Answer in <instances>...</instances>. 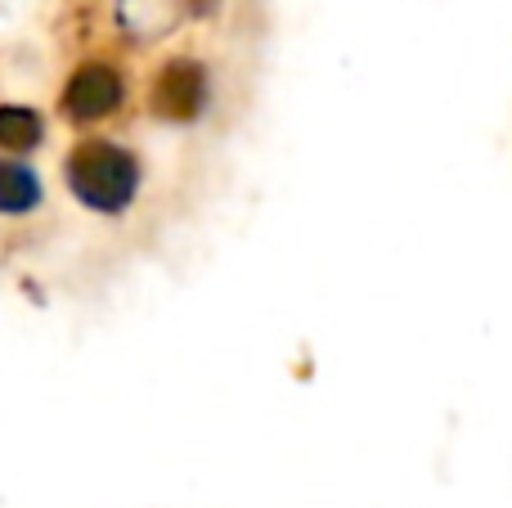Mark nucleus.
Here are the masks:
<instances>
[{"label": "nucleus", "instance_id": "1", "mask_svg": "<svg viewBox=\"0 0 512 508\" xmlns=\"http://www.w3.org/2000/svg\"><path fill=\"white\" fill-rule=\"evenodd\" d=\"M68 189L99 216H122L140 194V158L117 140H81L63 162Z\"/></svg>", "mask_w": 512, "mask_h": 508}, {"label": "nucleus", "instance_id": "4", "mask_svg": "<svg viewBox=\"0 0 512 508\" xmlns=\"http://www.w3.org/2000/svg\"><path fill=\"white\" fill-rule=\"evenodd\" d=\"M41 203V180L32 167L14 158H0V216H27Z\"/></svg>", "mask_w": 512, "mask_h": 508}, {"label": "nucleus", "instance_id": "5", "mask_svg": "<svg viewBox=\"0 0 512 508\" xmlns=\"http://www.w3.org/2000/svg\"><path fill=\"white\" fill-rule=\"evenodd\" d=\"M41 117L27 104H0V149L5 153H23L41 144Z\"/></svg>", "mask_w": 512, "mask_h": 508}, {"label": "nucleus", "instance_id": "3", "mask_svg": "<svg viewBox=\"0 0 512 508\" xmlns=\"http://www.w3.org/2000/svg\"><path fill=\"white\" fill-rule=\"evenodd\" d=\"M122 77H117V68H108V63H86V68L72 72L68 90H63V113L72 117L77 126H90V122H104V117H113L117 108H122Z\"/></svg>", "mask_w": 512, "mask_h": 508}, {"label": "nucleus", "instance_id": "2", "mask_svg": "<svg viewBox=\"0 0 512 508\" xmlns=\"http://www.w3.org/2000/svg\"><path fill=\"white\" fill-rule=\"evenodd\" d=\"M207 99H212L207 68L194 59H176L158 72L149 104H153V113L167 117V122H194V117H203Z\"/></svg>", "mask_w": 512, "mask_h": 508}]
</instances>
